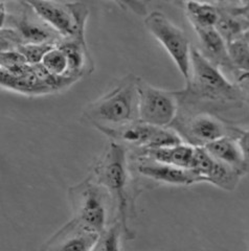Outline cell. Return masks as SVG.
<instances>
[{
  "instance_id": "6da1fadb",
  "label": "cell",
  "mask_w": 249,
  "mask_h": 251,
  "mask_svg": "<svg viewBox=\"0 0 249 251\" xmlns=\"http://www.w3.org/2000/svg\"><path fill=\"white\" fill-rule=\"evenodd\" d=\"M175 94L179 111L205 112L226 123L228 113L249 110L248 100L238 86L195 47L192 49L190 81L183 90L175 91Z\"/></svg>"
},
{
  "instance_id": "7a4b0ae2",
  "label": "cell",
  "mask_w": 249,
  "mask_h": 251,
  "mask_svg": "<svg viewBox=\"0 0 249 251\" xmlns=\"http://www.w3.org/2000/svg\"><path fill=\"white\" fill-rule=\"evenodd\" d=\"M96 179L110 194L124 235L133 237L128 220L131 205V178L128 148L111 141L95 167Z\"/></svg>"
},
{
  "instance_id": "3957f363",
  "label": "cell",
  "mask_w": 249,
  "mask_h": 251,
  "mask_svg": "<svg viewBox=\"0 0 249 251\" xmlns=\"http://www.w3.org/2000/svg\"><path fill=\"white\" fill-rule=\"evenodd\" d=\"M139 77L128 75L103 97L91 101L83 116L93 127L114 128L138 121Z\"/></svg>"
},
{
  "instance_id": "277c9868",
  "label": "cell",
  "mask_w": 249,
  "mask_h": 251,
  "mask_svg": "<svg viewBox=\"0 0 249 251\" xmlns=\"http://www.w3.org/2000/svg\"><path fill=\"white\" fill-rule=\"evenodd\" d=\"M69 200L74 218L86 228L100 233L109 226V215L115 210L114 202L95 176L69 188Z\"/></svg>"
},
{
  "instance_id": "5b68a950",
  "label": "cell",
  "mask_w": 249,
  "mask_h": 251,
  "mask_svg": "<svg viewBox=\"0 0 249 251\" xmlns=\"http://www.w3.org/2000/svg\"><path fill=\"white\" fill-rule=\"evenodd\" d=\"M180 137L183 144L194 148H204L224 136L238 137L239 128L218 116L205 112L179 111L169 127Z\"/></svg>"
},
{
  "instance_id": "8992f818",
  "label": "cell",
  "mask_w": 249,
  "mask_h": 251,
  "mask_svg": "<svg viewBox=\"0 0 249 251\" xmlns=\"http://www.w3.org/2000/svg\"><path fill=\"white\" fill-rule=\"evenodd\" d=\"M33 11L62 39H85L88 7L81 2L26 1Z\"/></svg>"
},
{
  "instance_id": "52a82bcc",
  "label": "cell",
  "mask_w": 249,
  "mask_h": 251,
  "mask_svg": "<svg viewBox=\"0 0 249 251\" xmlns=\"http://www.w3.org/2000/svg\"><path fill=\"white\" fill-rule=\"evenodd\" d=\"M145 25L172 58L185 84L188 83L191 76L193 49L188 36L161 12L154 11L147 15Z\"/></svg>"
},
{
  "instance_id": "ba28073f",
  "label": "cell",
  "mask_w": 249,
  "mask_h": 251,
  "mask_svg": "<svg viewBox=\"0 0 249 251\" xmlns=\"http://www.w3.org/2000/svg\"><path fill=\"white\" fill-rule=\"evenodd\" d=\"M97 129L110 137L112 141L126 148L137 149L138 151L182 144L180 137L172 129L155 127L139 121L120 127H98Z\"/></svg>"
},
{
  "instance_id": "9c48e42d",
  "label": "cell",
  "mask_w": 249,
  "mask_h": 251,
  "mask_svg": "<svg viewBox=\"0 0 249 251\" xmlns=\"http://www.w3.org/2000/svg\"><path fill=\"white\" fill-rule=\"evenodd\" d=\"M175 92L154 87L139 78L138 121L159 128H169L178 114Z\"/></svg>"
},
{
  "instance_id": "30bf717a",
  "label": "cell",
  "mask_w": 249,
  "mask_h": 251,
  "mask_svg": "<svg viewBox=\"0 0 249 251\" xmlns=\"http://www.w3.org/2000/svg\"><path fill=\"white\" fill-rule=\"evenodd\" d=\"M22 4L25 9H22L18 14H9L6 12L4 2L0 3L1 27L12 29L20 45L45 43L58 45L63 40L57 31L38 17L26 1H23Z\"/></svg>"
},
{
  "instance_id": "8fae6325",
  "label": "cell",
  "mask_w": 249,
  "mask_h": 251,
  "mask_svg": "<svg viewBox=\"0 0 249 251\" xmlns=\"http://www.w3.org/2000/svg\"><path fill=\"white\" fill-rule=\"evenodd\" d=\"M133 167L139 175L158 183L192 185L194 183L203 182V180L195 171L170 166L139 153L134 157Z\"/></svg>"
},
{
  "instance_id": "7c38bea8",
  "label": "cell",
  "mask_w": 249,
  "mask_h": 251,
  "mask_svg": "<svg viewBox=\"0 0 249 251\" xmlns=\"http://www.w3.org/2000/svg\"><path fill=\"white\" fill-rule=\"evenodd\" d=\"M99 235L73 218L45 243L42 251H91Z\"/></svg>"
},
{
  "instance_id": "4fadbf2b",
  "label": "cell",
  "mask_w": 249,
  "mask_h": 251,
  "mask_svg": "<svg viewBox=\"0 0 249 251\" xmlns=\"http://www.w3.org/2000/svg\"><path fill=\"white\" fill-rule=\"evenodd\" d=\"M193 171L198 173L203 182L212 183L228 192L235 190L241 178L239 173L214 159L204 148H196Z\"/></svg>"
},
{
  "instance_id": "5bb4252c",
  "label": "cell",
  "mask_w": 249,
  "mask_h": 251,
  "mask_svg": "<svg viewBox=\"0 0 249 251\" xmlns=\"http://www.w3.org/2000/svg\"><path fill=\"white\" fill-rule=\"evenodd\" d=\"M198 36L201 50H199L203 56L219 69L222 73H228L233 75V68L230 63L227 44L222 36L218 33L216 27L200 28L193 27Z\"/></svg>"
},
{
  "instance_id": "9a60e30c",
  "label": "cell",
  "mask_w": 249,
  "mask_h": 251,
  "mask_svg": "<svg viewBox=\"0 0 249 251\" xmlns=\"http://www.w3.org/2000/svg\"><path fill=\"white\" fill-rule=\"evenodd\" d=\"M58 46L68 59L66 77L79 81L84 75L92 73L93 63L85 39H63Z\"/></svg>"
},
{
  "instance_id": "2e32d148",
  "label": "cell",
  "mask_w": 249,
  "mask_h": 251,
  "mask_svg": "<svg viewBox=\"0 0 249 251\" xmlns=\"http://www.w3.org/2000/svg\"><path fill=\"white\" fill-rule=\"evenodd\" d=\"M204 149L217 161L236 171L241 176L245 174L246 164L238 137L224 136L208 144Z\"/></svg>"
},
{
  "instance_id": "e0dca14e",
  "label": "cell",
  "mask_w": 249,
  "mask_h": 251,
  "mask_svg": "<svg viewBox=\"0 0 249 251\" xmlns=\"http://www.w3.org/2000/svg\"><path fill=\"white\" fill-rule=\"evenodd\" d=\"M195 152L196 148L182 143L171 147L150 149V150L141 151L139 154L150 157L156 161L170 164V166L193 170Z\"/></svg>"
},
{
  "instance_id": "ac0fdd59",
  "label": "cell",
  "mask_w": 249,
  "mask_h": 251,
  "mask_svg": "<svg viewBox=\"0 0 249 251\" xmlns=\"http://www.w3.org/2000/svg\"><path fill=\"white\" fill-rule=\"evenodd\" d=\"M216 5L220 13L219 20L216 25V29L222 36L226 44L237 40L241 37H244L249 30V22L243 17L227 12L220 5L219 2L216 3Z\"/></svg>"
},
{
  "instance_id": "d6986e66",
  "label": "cell",
  "mask_w": 249,
  "mask_h": 251,
  "mask_svg": "<svg viewBox=\"0 0 249 251\" xmlns=\"http://www.w3.org/2000/svg\"><path fill=\"white\" fill-rule=\"evenodd\" d=\"M183 4L186 16L193 27H216L220 17V13L216 3L189 1Z\"/></svg>"
},
{
  "instance_id": "ffe728a7",
  "label": "cell",
  "mask_w": 249,
  "mask_h": 251,
  "mask_svg": "<svg viewBox=\"0 0 249 251\" xmlns=\"http://www.w3.org/2000/svg\"><path fill=\"white\" fill-rule=\"evenodd\" d=\"M227 51L233 68L232 77L240 74H249V43L246 37H241L227 44Z\"/></svg>"
},
{
  "instance_id": "44dd1931",
  "label": "cell",
  "mask_w": 249,
  "mask_h": 251,
  "mask_svg": "<svg viewBox=\"0 0 249 251\" xmlns=\"http://www.w3.org/2000/svg\"><path fill=\"white\" fill-rule=\"evenodd\" d=\"M124 232L119 221L109 225L100 232L99 239L91 251H121V237Z\"/></svg>"
},
{
  "instance_id": "7402d4cb",
  "label": "cell",
  "mask_w": 249,
  "mask_h": 251,
  "mask_svg": "<svg viewBox=\"0 0 249 251\" xmlns=\"http://www.w3.org/2000/svg\"><path fill=\"white\" fill-rule=\"evenodd\" d=\"M42 66L53 76H66L68 72V59L65 52L57 45L45 54Z\"/></svg>"
},
{
  "instance_id": "603a6c76",
  "label": "cell",
  "mask_w": 249,
  "mask_h": 251,
  "mask_svg": "<svg viewBox=\"0 0 249 251\" xmlns=\"http://www.w3.org/2000/svg\"><path fill=\"white\" fill-rule=\"evenodd\" d=\"M56 44H23L20 45L17 50H19L23 57L25 58L26 62L29 65H38L41 64L45 54L50 50H51L53 47H56Z\"/></svg>"
},
{
  "instance_id": "cb8c5ba5",
  "label": "cell",
  "mask_w": 249,
  "mask_h": 251,
  "mask_svg": "<svg viewBox=\"0 0 249 251\" xmlns=\"http://www.w3.org/2000/svg\"><path fill=\"white\" fill-rule=\"evenodd\" d=\"M25 64H28V63L19 50L0 51V67L1 69L11 70Z\"/></svg>"
},
{
  "instance_id": "d4e9b609",
  "label": "cell",
  "mask_w": 249,
  "mask_h": 251,
  "mask_svg": "<svg viewBox=\"0 0 249 251\" xmlns=\"http://www.w3.org/2000/svg\"><path fill=\"white\" fill-rule=\"evenodd\" d=\"M222 7H224L227 12L243 17L245 20L249 22V1H241L237 3H226L219 2Z\"/></svg>"
},
{
  "instance_id": "484cf974",
  "label": "cell",
  "mask_w": 249,
  "mask_h": 251,
  "mask_svg": "<svg viewBox=\"0 0 249 251\" xmlns=\"http://www.w3.org/2000/svg\"><path fill=\"white\" fill-rule=\"evenodd\" d=\"M238 141L241 146V149H242V152L244 155L245 164H246V171H245V174H246L249 170V129H247V130L240 129L239 130Z\"/></svg>"
},
{
  "instance_id": "4316f807",
  "label": "cell",
  "mask_w": 249,
  "mask_h": 251,
  "mask_svg": "<svg viewBox=\"0 0 249 251\" xmlns=\"http://www.w3.org/2000/svg\"><path fill=\"white\" fill-rule=\"evenodd\" d=\"M233 80L249 103V74H240Z\"/></svg>"
},
{
  "instance_id": "83f0119b",
  "label": "cell",
  "mask_w": 249,
  "mask_h": 251,
  "mask_svg": "<svg viewBox=\"0 0 249 251\" xmlns=\"http://www.w3.org/2000/svg\"><path fill=\"white\" fill-rule=\"evenodd\" d=\"M245 37H246V39H247V41H248V43H249V30L247 31V33L245 34Z\"/></svg>"
}]
</instances>
